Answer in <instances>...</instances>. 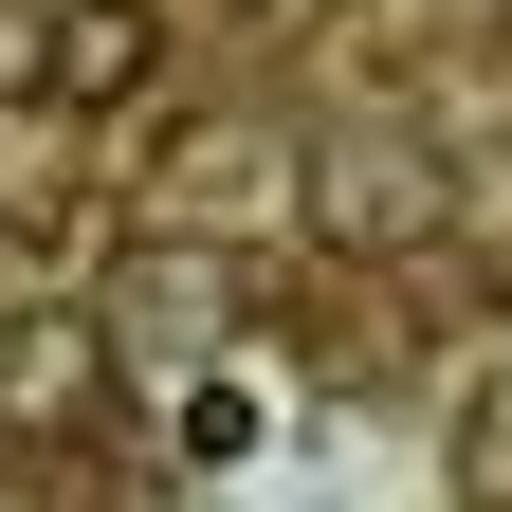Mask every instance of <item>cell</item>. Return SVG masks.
Here are the masks:
<instances>
[{
  "mask_svg": "<svg viewBox=\"0 0 512 512\" xmlns=\"http://www.w3.org/2000/svg\"><path fill=\"white\" fill-rule=\"evenodd\" d=\"M220 458H256V384H238V366L183 384V476H220Z\"/></svg>",
  "mask_w": 512,
  "mask_h": 512,
  "instance_id": "obj_6",
  "label": "cell"
},
{
  "mask_svg": "<svg viewBox=\"0 0 512 512\" xmlns=\"http://www.w3.org/2000/svg\"><path fill=\"white\" fill-rule=\"evenodd\" d=\"M110 384H128V366H110V330H92V311H37V330L0 348V403H19L37 439H74V421L110 403Z\"/></svg>",
  "mask_w": 512,
  "mask_h": 512,
  "instance_id": "obj_4",
  "label": "cell"
},
{
  "mask_svg": "<svg viewBox=\"0 0 512 512\" xmlns=\"http://www.w3.org/2000/svg\"><path fill=\"white\" fill-rule=\"evenodd\" d=\"M293 147H256L238 110H202L183 128V165H165V238H220V220H256V183H275Z\"/></svg>",
  "mask_w": 512,
  "mask_h": 512,
  "instance_id": "obj_5",
  "label": "cell"
},
{
  "mask_svg": "<svg viewBox=\"0 0 512 512\" xmlns=\"http://www.w3.org/2000/svg\"><path fill=\"white\" fill-rule=\"evenodd\" d=\"M147 74H165V0H55L37 19V92L55 110H128Z\"/></svg>",
  "mask_w": 512,
  "mask_h": 512,
  "instance_id": "obj_3",
  "label": "cell"
},
{
  "mask_svg": "<svg viewBox=\"0 0 512 512\" xmlns=\"http://www.w3.org/2000/svg\"><path fill=\"white\" fill-rule=\"evenodd\" d=\"M311 220H330L348 256H403V238H439V147H403V128L330 147V165H311Z\"/></svg>",
  "mask_w": 512,
  "mask_h": 512,
  "instance_id": "obj_2",
  "label": "cell"
},
{
  "mask_svg": "<svg viewBox=\"0 0 512 512\" xmlns=\"http://www.w3.org/2000/svg\"><path fill=\"white\" fill-rule=\"evenodd\" d=\"M92 330H110V366H183V348H220V238H147V256L92 293Z\"/></svg>",
  "mask_w": 512,
  "mask_h": 512,
  "instance_id": "obj_1",
  "label": "cell"
},
{
  "mask_svg": "<svg viewBox=\"0 0 512 512\" xmlns=\"http://www.w3.org/2000/svg\"><path fill=\"white\" fill-rule=\"evenodd\" d=\"M0 220H19V256H92V238H110L92 183H0Z\"/></svg>",
  "mask_w": 512,
  "mask_h": 512,
  "instance_id": "obj_7",
  "label": "cell"
}]
</instances>
